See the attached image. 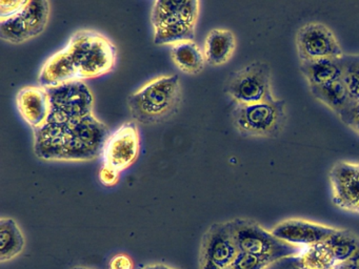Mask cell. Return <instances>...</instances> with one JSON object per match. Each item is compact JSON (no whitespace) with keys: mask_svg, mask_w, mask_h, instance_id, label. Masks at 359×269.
Wrapping results in <instances>:
<instances>
[{"mask_svg":"<svg viewBox=\"0 0 359 269\" xmlns=\"http://www.w3.org/2000/svg\"><path fill=\"white\" fill-rule=\"evenodd\" d=\"M34 132V153L45 161H92L102 155L108 126L94 113L83 119L51 121Z\"/></svg>","mask_w":359,"mask_h":269,"instance_id":"1","label":"cell"},{"mask_svg":"<svg viewBox=\"0 0 359 269\" xmlns=\"http://www.w3.org/2000/svg\"><path fill=\"white\" fill-rule=\"evenodd\" d=\"M182 100V84L177 75H161L146 82L130 95L128 106L134 121L151 125L173 117Z\"/></svg>","mask_w":359,"mask_h":269,"instance_id":"2","label":"cell"},{"mask_svg":"<svg viewBox=\"0 0 359 269\" xmlns=\"http://www.w3.org/2000/svg\"><path fill=\"white\" fill-rule=\"evenodd\" d=\"M201 13L197 0H157L153 2L151 22L154 29V43L173 46L194 40L195 29Z\"/></svg>","mask_w":359,"mask_h":269,"instance_id":"3","label":"cell"},{"mask_svg":"<svg viewBox=\"0 0 359 269\" xmlns=\"http://www.w3.org/2000/svg\"><path fill=\"white\" fill-rule=\"evenodd\" d=\"M65 48L72 58L81 81L107 75L116 65V46L100 32L79 29L71 36Z\"/></svg>","mask_w":359,"mask_h":269,"instance_id":"4","label":"cell"},{"mask_svg":"<svg viewBox=\"0 0 359 269\" xmlns=\"http://www.w3.org/2000/svg\"><path fill=\"white\" fill-rule=\"evenodd\" d=\"M239 252L252 254L271 264L302 254L304 246L293 245L278 239L252 219L236 218L228 221Z\"/></svg>","mask_w":359,"mask_h":269,"instance_id":"5","label":"cell"},{"mask_svg":"<svg viewBox=\"0 0 359 269\" xmlns=\"http://www.w3.org/2000/svg\"><path fill=\"white\" fill-rule=\"evenodd\" d=\"M233 125L241 136L250 138H277L287 123L285 100L274 99L253 104H234Z\"/></svg>","mask_w":359,"mask_h":269,"instance_id":"6","label":"cell"},{"mask_svg":"<svg viewBox=\"0 0 359 269\" xmlns=\"http://www.w3.org/2000/svg\"><path fill=\"white\" fill-rule=\"evenodd\" d=\"M234 104H253L274 100L272 69L262 60L253 61L231 74L224 86Z\"/></svg>","mask_w":359,"mask_h":269,"instance_id":"7","label":"cell"},{"mask_svg":"<svg viewBox=\"0 0 359 269\" xmlns=\"http://www.w3.org/2000/svg\"><path fill=\"white\" fill-rule=\"evenodd\" d=\"M51 121H71L92 115L94 97L89 86L81 80L47 88Z\"/></svg>","mask_w":359,"mask_h":269,"instance_id":"8","label":"cell"},{"mask_svg":"<svg viewBox=\"0 0 359 269\" xmlns=\"http://www.w3.org/2000/svg\"><path fill=\"white\" fill-rule=\"evenodd\" d=\"M51 4L46 0H27L24 8L9 18L0 19V38L20 44L43 34L49 22Z\"/></svg>","mask_w":359,"mask_h":269,"instance_id":"9","label":"cell"},{"mask_svg":"<svg viewBox=\"0 0 359 269\" xmlns=\"http://www.w3.org/2000/svg\"><path fill=\"white\" fill-rule=\"evenodd\" d=\"M239 251L226 222L213 223L203 233L199 249V268L226 269L232 266Z\"/></svg>","mask_w":359,"mask_h":269,"instance_id":"10","label":"cell"},{"mask_svg":"<svg viewBox=\"0 0 359 269\" xmlns=\"http://www.w3.org/2000/svg\"><path fill=\"white\" fill-rule=\"evenodd\" d=\"M295 42L299 61L338 59L344 55L335 34L325 23L302 25L296 33Z\"/></svg>","mask_w":359,"mask_h":269,"instance_id":"11","label":"cell"},{"mask_svg":"<svg viewBox=\"0 0 359 269\" xmlns=\"http://www.w3.org/2000/svg\"><path fill=\"white\" fill-rule=\"evenodd\" d=\"M140 151V134L135 122H126L110 134L104 151V165L110 166L117 172L131 167Z\"/></svg>","mask_w":359,"mask_h":269,"instance_id":"12","label":"cell"},{"mask_svg":"<svg viewBox=\"0 0 359 269\" xmlns=\"http://www.w3.org/2000/svg\"><path fill=\"white\" fill-rule=\"evenodd\" d=\"M329 180L336 207L359 214V162H336L330 170Z\"/></svg>","mask_w":359,"mask_h":269,"instance_id":"13","label":"cell"},{"mask_svg":"<svg viewBox=\"0 0 359 269\" xmlns=\"http://www.w3.org/2000/svg\"><path fill=\"white\" fill-rule=\"evenodd\" d=\"M336 229L329 225L311 222L304 219H287L275 225L271 231L287 243L310 247L327 241Z\"/></svg>","mask_w":359,"mask_h":269,"instance_id":"14","label":"cell"},{"mask_svg":"<svg viewBox=\"0 0 359 269\" xmlns=\"http://www.w3.org/2000/svg\"><path fill=\"white\" fill-rule=\"evenodd\" d=\"M16 106L22 119L33 130L43 127L50 118L49 95L43 86H25L16 96Z\"/></svg>","mask_w":359,"mask_h":269,"instance_id":"15","label":"cell"},{"mask_svg":"<svg viewBox=\"0 0 359 269\" xmlns=\"http://www.w3.org/2000/svg\"><path fill=\"white\" fill-rule=\"evenodd\" d=\"M77 80L79 78L76 67L66 48L58 50L47 59L39 76V84L46 88Z\"/></svg>","mask_w":359,"mask_h":269,"instance_id":"16","label":"cell"},{"mask_svg":"<svg viewBox=\"0 0 359 269\" xmlns=\"http://www.w3.org/2000/svg\"><path fill=\"white\" fill-rule=\"evenodd\" d=\"M236 46V36L231 29H211L203 43V52L205 63L211 67L226 64L234 55Z\"/></svg>","mask_w":359,"mask_h":269,"instance_id":"17","label":"cell"},{"mask_svg":"<svg viewBox=\"0 0 359 269\" xmlns=\"http://www.w3.org/2000/svg\"><path fill=\"white\" fill-rule=\"evenodd\" d=\"M309 90L316 100L331 109L339 118L355 103L342 79L323 85L311 86Z\"/></svg>","mask_w":359,"mask_h":269,"instance_id":"18","label":"cell"},{"mask_svg":"<svg viewBox=\"0 0 359 269\" xmlns=\"http://www.w3.org/2000/svg\"><path fill=\"white\" fill-rule=\"evenodd\" d=\"M299 69L309 88L323 85L330 82L341 80L344 77L341 58L299 61Z\"/></svg>","mask_w":359,"mask_h":269,"instance_id":"19","label":"cell"},{"mask_svg":"<svg viewBox=\"0 0 359 269\" xmlns=\"http://www.w3.org/2000/svg\"><path fill=\"white\" fill-rule=\"evenodd\" d=\"M170 53L174 64L187 75H198L205 69L203 50L194 40L173 44L170 46Z\"/></svg>","mask_w":359,"mask_h":269,"instance_id":"20","label":"cell"},{"mask_svg":"<svg viewBox=\"0 0 359 269\" xmlns=\"http://www.w3.org/2000/svg\"><path fill=\"white\" fill-rule=\"evenodd\" d=\"M26 239L20 225L12 218L0 219V261L9 262L20 256Z\"/></svg>","mask_w":359,"mask_h":269,"instance_id":"21","label":"cell"},{"mask_svg":"<svg viewBox=\"0 0 359 269\" xmlns=\"http://www.w3.org/2000/svg\"><path fill=\"white\" fill-rule=\"evenodd\" d=\"M337 263L350 261L359 248V237L348 229H336L325 242Z\"/></svg>","mask_w":359,"mask_h":269,"instance_id":"22","label":"cell"},{"mask_svg":"<svg viewBox=\"0 0 359 269\" xmlns=\"http://www.w3.org/2000/svg\"><path fill=\"white\" fill-rule=\"evenodd\" d=\"M299 263L302 269H334L338 264L325 242L308 247L300 254Z\"/></svg>","mask_w":359,"mask_h":269,"instance_id":"23","label":"cell"},{"mask_svg":"<svg viewBox=\"0 0 359 269\" xmlns=\"http://www.w3.org/2000/svg\"><path fill=\"white\" fill-rule=\"evenodd\" d=\"M344 80L355 103H359V54H344L341 57Z\"/></svg>","mask_w":359,"mask_h":269,"instance_id":"24","label":"cell"},{"mask_svg":"<svg viewBox=\"0 0 359 269\" xmlns=\"http://www.w3.org/2000/svg\"><path fill=\"white\" fill-rule=\"evenodd\" d=\"M271 263L252 254L239 252L232 264L233 269H266Z\"/></svg>","mask_w":359,"mask_h":269,"instance_id":"25","label":"cell"},{"mask_svg":"<svg viewBox=\"0 0 359 269\" xmlns=\"http://www.w3.org/2000/svg\"><path fill=\"white\" fill-rule=\"evenodd\" d=\"M27 0H1L0 1V19L9 18L13 15L18 14L25 4Z\"/></svg>","mask_w":359,"mask_h":269,"instance_id":"26","label":"cell"},{"mask_svg":"<svg viewBox=\"0 0 359 269\" xmlns=\"http://www.w3.org/2000/svg\"><path fill=\"white\" fill-rule=\"evenodd\" d=\"M119 176H121V172L107 165H102L100 172H98L100 183L104 186H114V185H116L119 182Z\"/></svg>","mask_w":359,"mask_h":269,"instance_id":"27","label":"cell"},{"mask_svg":"<svg viewBox=\"0 0 359 269\" xmlns=\"http://www.w3.org/2000/svg\"><path fill=\"white\" fill-rule=\"evenodd\" d=\"M340 120L359 134V103H354Z\"/></svg>","mask_w":359,"mask_h":269,"instance_id":"28","label":"cell"},{"mask_svg":"<svg viewBox=\"0 0 359 269\" xmlns=\"http://www.w3.org/2000/svg\"><path fill=\"white\" fill-rule=\"evenodd\" d=\"M133 258L127 254H117L109 263V269H134Z\"/></svg>","mask_w":359,"mask_h":269,"instance_id":"29","label":"cell"},{"mask_svg":"<svg viewBox=\"0 0 359 269\" xmlns=\"http://www.w3.org/2000/svg\"><path fill=\"white\" fill-rule=\"evenodd\" d=\"M299 256L277 261V262L271 264L266 269H302L300 266Z\"/></svg>","mask_w":359,"mask_h":269,"instance_id":"30","label":"cell"},{"mask_svg":"<svg viewBox=\"0 0 359 269\" xmlns=\"http://www.w3.org/2000/svg\"><path fill=\"white\" fill-rule=\"evenodd\" d=\"M142 269H171V267L165 264H151L148 265V266H144Z\"/></svg>","mask_w":359,"mask_h":269,"instance_id":"31","label":"cell"},{"mask_svg":"<svg viewBox=\"0 0 359 269\" xmlns=\"http://www.w3.org/2000/svg\"><path fill=\"white\" fill-rule=\"evenodd\" d=\"M350 262H352L353 264L356 265L357 267H359V248L356 252H355L354 256L351 258Z\"/></svg>","mask_w":359,"mask_h":269,"instance_id":"32","label":"cell"},{"mask_svg":"<svg viewBox=\"0 0 359 269\" xmlns=\"http://www.w3.org/2000/svg\"><path fill=\"white\" fill-rule=\"evenodd\" d=\"M72 269H91V268H88V267L77 266V267H74V268H72Z\"/></svg>","mask_w":359,"mask_h":269,"instance_id":"33","label":"cell"},{"mask_svg":"<svg viewBox=\"0 0 359 269\" xmlns=\"http://www.w3.org/2000/svg\"><path fill=\"white\" fill-rule=\"evenodd\" d=\"M226 269H233V268H232V266H231V267H228V268H226Z\"/></svg>","mask_w":359,"mask_h":269,"instance_id":"34","label":"cell"}]
</instances>
